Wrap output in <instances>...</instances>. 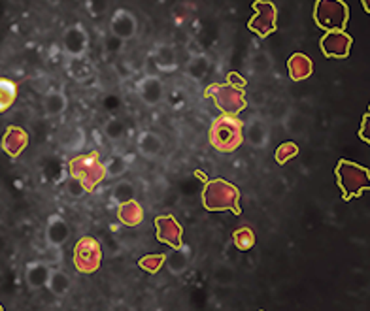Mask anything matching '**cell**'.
<instances>
[{"instance_id":"1","label":"cell","mask_w":370,"mask_h":311,"mask_svg":"<svg viewBox=\"0 0 370 311\" xmlns=\"http://www.w3.org/2000/svg\"><path fill=\"white\" fill-rule=\"evenodd\" d=\"M200 200L208 212H233L235 215H242L240 189L223 177L206 179Z\"/></svg>"},{"instance_id":"2","label":"cell","mask_w":370,"mask_h":311,"mask_svg":"<svg viewBox=\"0 0 370 311\" xmlns=\"http://www.w3.org/2000/svg\"><path fill=\"white\" fill-rule=\"evenodd\" d=\"M208 141L219 153H235L244 144V121L235 115H218L210 123Z\"/></svg>"},{"instance_id":"3","label":"cell","mask_w":370,"mask_h":311,"mask_svg":"<svg viewBox=\"0 0 370 311\" xmlns=\"http://www.w3.org/2000/svg\"><path fill=\"white\" fill-rule=\"evenodd\" d=\"M336 185L342 191V200L350 202L359 198L364 191H370V170L353 160L340 159L335 168Z\"/></svg>"},{"instance_id":"4","label":"cell","mask_w":370,"mask_h":311,"mask_svg":"<svg viewBox=\"0 0 370 311\" xmlns=\"http://www.w3.org/2000/svg\"><path fill=\"white\" fill-rule=\"evenodd\" d=\"M68 172L70 177H76L78 182L82 183L87 193H94V189L106 179L104 160L100 159L99 149L72 157L68 163Z\"/></svg>"},{"instance_id":"5","label":"cell","mask_w":370,"mask_h":311,"mask_svg":"<svg viewBox=\"0 0 370 311\" xmlns=\"http://www.w3.org/2000/svg\"><path fill=\"white\" fill-rule=\"evenodd\" d=\"M204 96L210 99L221 115L238 118L247 108V94L242 89H236L229 83H211L204 89Z\"/></svg>"},{"instance_id":"6","label":"cell","mask_w":370,"mask_h":311,"mask_svg":"<svg viewBox=\"0 0 370 311\" xmlns=\"http://www.w3.org/2000/svg\"><path fill=\"white\" fill-rule=\"evenodd\" d=\"M314 21L325 32L344 30L350 21V6L342 0H317L314 6Z\"/></svg>"},{"instance_id":"7","label":"cell","mask_w":370,"mask_h":311,"mask_svg":"<svg viewBox=\"0 0 370 311\" xmlns=\"http://www.w3.org/2000/svg\"><path fill=\"white\" fill-rule=\"evenodd\" d=\"M102 255H104L102 246H100V241L94 236H82L76 241V246H74V255H72L74 268L80 274L91 276L102 265Z\"/></svg>"},{"instance_id":"8","label":"cell","mask_w":370,"mask_h":311,"mask_svg":"<svg viewBox=\"0 0 370 311\" xmlns=\"http://www.w3.org/2000/svg\"><path fill=\"white\" fill-rule=\"evenodd\" d=\"M255 13L247 21V29L259 38H269L278 29V8L269 0H257L253 2Z\"/></svg>"},{"instance_id":"9","label":"cell","mask_w":370,"mask_h":311,"mask_svg":"<svg viewBox=\"0 0 370 311\" xmlns=\"http://www.w3.org/2000/svg\"><path fill=\"white\" fill-rule=\"evenodd\" d=\"M61 44H63V51H65L66 59L87 57L89 34L82 23L68 25V27L63 30Z\"/></svg>"},{"instance_id":"10","label":"cell","mask_w":370,"mask_h":311,"mask_svg":"<svg viewBox=\"0 0 370 311\" xmlns=\"http://www.w3.org/2000/svg\"><path fill=\"white\" fill-rule=\"evenodd\" d=\"M353 38L346 30H329L321 36L319 49L327 59H347L352 53Z\"/></svg>"},{"instance_id":"11","label":"cell","mask_w":370,"mask_h":311,"mask_svg":"<svg viewBox=\"0 0 370 311\" xmlns=\"http://www.w3.org/2000/svg\"><path fill=\"white\" fill-rule=\"evenodd\" d=\"M153 224H155V236H157L159 243H165L172 249L183 246V229L174 215L171 213L157 215Z\"/></svg>"},{"instance_id":"12","label":"cell","mask_w":370,"mask_h":311,"mask_svg":"<svg viewBox=\"0 0 370 311\" xmlns=\"http://www.w3.org/2000/svg\"><path fill=\"white\" fill-rule=\"evenodd\" d=\"M29 132L19 127V125H10L4 130V134L0 138V149L6 153L10 159H19L29 147Z\"/></svg>"},{"instance_id":"13","label":"cell","mask_w":370,"mask_h":311,"mask_svg":"<svg viewBox=\"0 0 370 311\" xmlns=\"http://www.w3.org/2000/svg\"><path fill=\"white\" fill-rule=\"evenodd\" d=\"M44 240L49 249H61L66 241L70 240V224L63 215L53 213L47 217L46 230H44Z\"/></svg>"},{"instance_id":"14","label":"cell","mask_w":370,"mask_h":311,"mask_svg":"<svg viewBox=\"0 0 370 311\" xmlns=\"http://www.w3.org/2000/svg\"><path fill=\"white\" fill-rule=\"evenodd\" d=\"M110 34L118 36L123 42L132 40L138 34V19L135 18V13L125 8H118L110 18Z\"/></svg>"},{"instance_id":"15","label":"cell","mask_w":370,"mask_h":311,"mask_svg":"<svg viewBox=\"0 0 370 311\" xmlns=\"http://www.w3.org/2000/svg\"><path fill=\"white\" fill-rule=\"evenodd\" d=\"M244 140L253 147V149H264L271 144V127L261 115H252L244 123Z\"/></svg>"},{"instance_id":"16","label":"cell","mask_w":370,"mask_h":311,"mask_svg":"<svg viewBox=\"0 0 370 311\" xmlns=\"http://www.w3.org/2000/svg\"><path fill=\"white\" fill-rule=\"evenodd\" d=\"M136 91L140 100L149 108L159 106L165 99V83L157 76H144L136 83Z\"/></svg>"},{"instance_id":"17","label":"cell","mask_w":370,"mask_h":311,"mask_svg":"<svg viewBox=\"0 0 370 311\" xmlns=\"http://www.w3.org/2000/svg\"><path fill=\"white\" fill-rule=\"evenodd\" d=\"M51 265L44 262V260H32L25 268V281L29 285L30 291H40V288L47 287L49 283V276H51Z\"/></svg>"},{"instance_id":"18","label":"cell","mask_w":370,"mask_h":311,"mask_svg":"<svg viewBox=\"0 0 370 311\" xmlns=\"http://www.w3.org/2000/svg\"><path fill=\"white\" fill-rule=\"evenodd\" d=\"M136 147H138V153L144 159L155 160L165 149V141L153 130H142L136 138Z\"/></svg>"},{"instance_id":"19","label":"cell","mask_w":370,"mask_h":311,"mask_svg":"<svg viewBox=\"0 0 370 311\" xmlns=\"http://www.w3.org/2000/svg\"><path fill=\"white\" fill-rule=\"evenodd\" d=\"M118 221L123 227H138V224L144 223V217H146V212H144V205L138 202V200H130V202H125V204L118 205Z\"/></svg>"},{"instance_id":"20","label":"cell","mask_w":370,"mask_h":311,"mask_svg":"<svg viewBox=\"0 0 370 311\" xmlns=\"http://www.w3.org/2000/svg\"><path fill=\"white\" fill-rule=\"evenodd\" d=\"M314 72V63L306 53H293L288 59V74L293 82H304Z\"/></svg>"},{"instance_id":"21","label":"cell","mask_w":370,"mask_h":311,"mask_svg":"<svg viewBox=\"0 0 370 311\" xmlns=\"http://www.w3.org/2000/svg\"><path fill=\"white\" fill-rule=\"evenodd\" d=\"M153 63L159 70L165 72V74H172L178 70V55L176 49L171 44H159L153 49Z\"/></svg>"},{"instance_id":"22","label":"cell","mask_w":370,"mask_h":311,"mask_svg":"<svg viewBox=\"0 0 370 311\" xmlns=\"http://www.w3.org/2000/svg\"><path fill=\"white\" fill-rule=\"evenodd\" d=\"M66 74L78 83L89 82L94 76V66L87 57H78V59H66L65 63Z\"/></svg>"},{"instance_id":"23","label":"cell","mask_w":370,"mask_h":311,"mask_svg":"<svg viewBox=\"0 0 370 311\" xmlns=\"http://www.w3.org/2000/svg\"><path fill=\"white\" fill-rule=\"evenodd\" d=\"M189 260H191V251H189V247L183 243L182 247L174 249L171 255H166L165 268L172 276H182L189 268Z\"/></svg>"},{"instance_id":"24","label":"cell","mask_w":370,"mask_h":311,"mask_svg":"<svg viewBox=\"0 0 370 311\" xmlns=\"http://www.w3.org/2000/svg\"><path fill=\"white\" fill-rule=\"evenodd\" d=\"M61 147L68 153H80L87 144V134L83 127H70L59 136Z\"/></svg>"},{"instance_id":"25","label":"cell","mask_w":370,"mask_h":311,"mask_svg":"<svg viewBox=\"0 0 370 311\" xmlns=\"http://www.w3.org/2000/svg\"><path fill=\"white\" fill-rule=\"evenodd\" d=\"M42 108H44V113L47 118H59L68 108V99L63 91H49V93L44 94Z\"/></svg>"},{"instance_id":"26","label":"cell","mask_w":370,"mask_h":311,"mask_svg":"<svg viewBox=\"0 0 370 311\" xmlns=\"http://www.w3.org/2000/svg\"><path fill=\"white\" fill-rule=\"evenodd\" d=\"M208 70H210V59H208L206 53L195 55V57H191L187 61V65H185V76L197 83H200L208 76Z\"/></svg>"},{"instance_id":"27","label":"cell","mask_w":370,"mask_h":311,"mask_svg":"<svg viewBox=\"0 0 370 311\" xmlns=\"http://www.w3.org/2000/svg\"><path fill=\"white\" fill-rule=\"evenodd\" d=\"M47 288H49V293L53 296H57V298H65L66 294L72 291V277L63 270H55L51 272V276H49V283H47Z\"/></svg>"},{"instance_id":"28","label":"cell","mask_w":370,"mask_h":311,"mask_svg":"<svg viewBox=\"0 0 370 311\" xmlns=\"http://www.w3.org/2000/svg\"><path fill=\"white\" fill-rule=\"evenodd\" d=\"M16 100H18V85L8 77H0V113L8 112L16 104Z\"/></svg>"},{"instance_id":"29","label":"cell","mask_w":370,"mask_h":311,"mask_svg":"<svg viewBox=\"0 0 370 311\" xmlns=\"http://www.w3.org/2000/svg\"><path fill=\"white\" fill-rule=\"evenodd\" d=\"M127 168H129V165H127V160H125L123 155L113 153V155H110L108 159H104L106 179H118V177L125 176Z\"/></svg>"},{"instance_id":"30","label":"cell","mask_w":370,"mask_h":311,"mask_svg":"<svg viewBox=\"0 0 370 311\" xmlns=\"http://www.w3.org/2000/svg\"><path fill=\"white\" fill-rule=\"evenodd\" d=\"M165 262H166L165 253H147V255H144V257L138 258V262H136V265H138L140 270L155 276V274H159V270L165 266Z\"/></svg>"},{"instance_id":"31","label":"cell","mask_w":370,"mask_h":311,"mask_svg":"<svg viewBox=\"0 0 370 311\" xmlns=\"http://www.w3.org/2000/svg\"><path fill=\"white\" fill-rule=\"evenodd\" d=\"M136 189L132 185V182L129 179H119L116 185L112 187V202L116 205H121L125 202H130V200H135Z\"/></svg>"},{"instance_id":"32","label":"cell","mask_w":370,"mask_h":311,"mask_svg":"<svg viewBox=\"0 0 370 311\" xmlns=\"http://www.w3.org/2000/svg\"><path fill=\"white\" fill-rule=\"evenodd\" d=\"M233 246L240 253L252 251L255 247V232L249 227H240L233 232Z\"/></svg>"},{"instance_id":"33","label":"cell","mask_w":370,"mask_h":311,"mask_svg":"<svg viewBox=\"0 0 370 311\" xmlns=\"http://www.w3.org/2000/svg\"><path fill=\"white\" fill-rule=\"evenodd\" d=\"M102 132L110 141H119L125 138V132H127V127L119 118H110L102 127Z\"/></svg>"},{"instance_id":"34","label":"cell","mask_w":370,"mask_h":311,"mask_svg":"<svg viewBox=\"0 0 370 311\" xmlns=\"http://www.w3.org/2000/svg\"><path fill=\"white\" fill-rule=\"evenodd\" d=\"M299 155V146L295 144V141H283L280 146L276 147V151H274V159L280 166L288 165L289 160L295 159Z\"/></svg>"},{"instance_id":"35","label":"cell","mask_w":370,"mask_h":311,"mask_svg":"<svg viewBox=\"0 0 370 311\" xmlns=\"http://www.w3.org/2000/svg\"><path fill=\"white\" fill-rule=\"evenodd\" d=\"M65 189H66V194H68L72 200H82L85 194H89L82 183L78 182L76 177H70V176H68V179H66Z\"/></svg>"},{"instance_id":"36","label":"cell","mask_w":370,"mask_h":311,"mask_svg":"<svg viewBox=\"0 0 370 311\" xmlns=\"http://www.w3.org/2000/svg\"><path fill=\"white\" fill-rule=\"evenodd\" d=\"M283 127H285V132H293V134H299L302 130V121H300V115L293 110H288L285 118H283Z\"/></svg>"},{"instance_id":"37","label":"cell","mask_w":370,"mask_h":311,"mask_svg":"<svg viewBox=\"0 0 370 311\" xmlns=\"http://www.w3.org/2000/svg\"><path fill=\"white\" fill-rule=\"evenodd\" d=\"M252 68L255 74H266L271 70V59L266 53H255L252 57Z\"/></svg>"},{"instance_id":"38","label":"cell","mask_w":370,"mask_h":311,"mask_svg":"<svg viewBox=\"0 0 370 311\" xmlns=\"http://www.w3.org/2000/svg\"><path fill=\"white\" fill-rule=\"evenodd\" d=\"M87 12L91 18H100V15H104L106 10H108V2H99V0H89L87 4Z\"/></svg>"},{"instance_id":"39","label":"cell","mask_w":370,"mask_h":311,"mask_svg":"<svg viewBox=\"0 0 370 311\" xmlns=\"http://www.w3.org/2000/svg\"><path fill=\"white\" fill-rule=\"evenodd\" d=\"M113 68H116V74L119 76V80H129V77H132V74H135V70H132V66L127 63V61H118L116 65H113Z\"/></svg>"},{"instance_id":"40","label":"cell","mask_w":370,"mask_h":311,"mask_svg":"<svg viewBox=\"0 0 370 311\" xmlns=\"http://www.w3.org/2000/svg\"><path fill=\"white\" fill-rule=\"evenodd\" d=\"M123 44H125L123 40H119L118 36H113V34H108L104 40V47L108 53H119V51H121V47H123Z\"/></svg>"},{"instance_id":"41","label":"cell","mask_w":370,"mask_h":311,"mask_svg":"<svg viewBox=\"0 0 370 311\" xmlns=\"http://www.w3.org/2000/svg\"><path fill=\"white\" fill-rule=\"evenodd\" d=\"M359 138L363 141H366L370 146V115L364 113L363 119H361V127H359Z\"/></svg>"},{"instance_id":"42","label":"cell","mask_w":370,"mask_h":311,"mask_svg":"<svg viewBox=\"0 0 370 311\" xmlns=\"http://www.w3.org/2000/svg\"><path fill=\"white\" fill-rule=\"evenodd\" d=\"M227 83L236 89H242V91H246L247 87L246 77H242L238 72H229V74H227Z\"/></svg>"},{"instance_id":"43","label":"cell","mask_w":370,"mask_h":311,"mask_svg":"<svg viewBox=\"0 0 370 311\" xmlns=\"http://www.w3.org/2000/svg\"><path fill=\"white\" fill-rule=\"evenodd\" d=\"M172 18H174L176 23H183V21L187 19V8H183L182 4L174 6V10H172Z\"/></svg>"},{"instance_id":"44","label":"cell","mask_w":370,"mask_h":311,"mask_svg":"<svg viewBox=\"0 0 370 311\" xmlns=\"http://www.w3.org/2000/svg\"><path fill=\"white\" fill-rule=\"evenodd\" d=\"M361 4H363L364 12L370 13V0H363V2H361Z\"/></svg>"},{"instance_id":"45","label":"cell","mask_w":370,"mask_h":311,"mask_svg":"<svg viewBox=\"0 0 370 311\" xmlns=\"http://www.w3.org/2000/svg\"><path fill=\"white\" fill-rule=\"evenodd\" d=\"M0 311H4V307H2V304H0Z\"/></svg>"},{"instance_id":"46","label":"cell","mask_w":370,"mask_h":311,"mask_svg":"<svg viewBox=\"0 0 370 311\" xmlns=\"http://www.w3.org/2000/svg\"><path fill=\"white\" fill-rule=\"evenodd\" d=\"M366 113H369V115H370V106H369V112H366Z\"/></svg>"},{"instance_id":"47","label":"cell","mask_w":370,"mask_h":311,"mask_svg":"<svg viewBox=\"0 0 370 311\" xmlns=\"http://www.w3.org/2000/svg\"><path fill=\"white\" fill-rule=\"evenodd\" d=\"M259 311H264V310H259Z\"/></svg>"}]
</instances>
